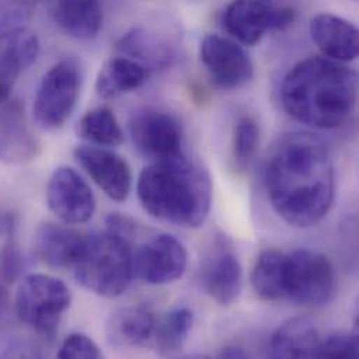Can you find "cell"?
Listing matches in <instances>:
<instances>
[{
	"label": "cell",
	"instance_id": "obj_1",
	"mask_svg": "<svg viewBox=\"0 0 359 359\" xmlns=\"http://www.w3.org/2000/svg\"><path fill=\"white\" fill-rule=\"evenodd\" d=\"M264 184L274 211L290 225L312 226L334 198V165L327 144L308 132L281 136L269 151Z\"/></svg>",
	"mask_w": 359,
	"mask_h": 359
},
{
	"label": "cell",
	"instance_id": "obj_2",
	"mask_svg": "<svg viewBox=\"0 0 359 359\" xmlns=\"http://www.w3.org/2000/svg\"><path fill=\"white\" fill-rule=\"evenodd\" d=\"M357 95V73L325 56L298 62L281 86L285 112L297 122L316 129H334L346 123L355 109Z\"/></svg>",
	"mask_w": 359,
	"mask_h": 359
},
{
	"label": "cell",
	"instance_id": "obj_3",
	"mask_svg": "<svg viewBox=\"0 0 359 359\" xmlns=\"http://www.w3.org/2000/svg\"><path fill=\"white\" fill-rule=\"evenodd\" d=\"M137 196L154 218L198 228L210 214L212 184L203 167L182 157L144 168L137 180Z\"/></svg>",
	"mask_w": 359,
	"mask_h": 359
},
{
	"label": "cell",
	"instance_id": "obj_4",
	"mask_svg": "<svg viewBox=\"0 0 359 359\" xmlns=\"http://www.w3.org/2000/svg\"><path fill=\"white\" fill-rule=\"evenodd\" d=\"M72 269L86 290L104 298H116L128 290L133 277L130 242L111 229L86 235Z\"/></svg>",
	"mask_w": 359,
	"mask_h": 359
},
{
	"label": "cell",
	"instance_id": "obj_5",
	"mask_svg": "<svg viewBox=\"0 0 359 359\" xmlns=\"http://www.w3.org/2000/svg\"><path fill=\"white\" fill-rule=\"evenodd\" d=\"M72 304L67 285L46 274H31L21 280L15 292L18 319L43 336H53L62 316Z\"/></svg>",
	"mask_w": 359,
	"mask_h": 359
},
{
	"label": "cell",
	"instance_id": "obj_6",
	"mask_svg": "<svg viewBox=\"0 0 359 359\" xmlns=\"http://www.w3.org/2000/svg\"><path fill=\"white\" fill-rule=\"evenodd\" d=\"M81 67L73 57L55 63L42 77L34 98V119L43 130H57L70 119L81 90Z\"/></svg>",
	"mask_w": 359,
	"mask_h": 359
},
{
	"label": "cell",
	"instance_id": "obj_7",
	"mask_svg": "<svg viewBox=\"0 0 359 359\" xmlns=\"http://www.w3.org/2000/svg\"><path fill=\"white\" fill-rule=\"evenodd\" d=\"M336 291V274L327 256L309 249L288 255L285 299L304 308L329 304Z\"/></svg>",
	"mask_w": 359,
	"mask_h": 359
},
{
	"label": "cell",
	"instance_id": "obj_8",
	"mask_svg": "<svg viewBox=\"0 0 359 359\" xmlns=\"http://www.w3.org/2000/svg\"><path fill=\"white\" fill-rule=\"evenodd\" d=\"M295 20V11L287 6H274L269 0H232L224 11L226 32L243 46H255L269 31H281Z\"/></svg>",
	"mask_w": 359,
	"mask_h": 359
},
{
	"label": "cell",
	"instance_id": "obj_9",
	"mask_svg": "<svg viewBox=\"0 0 359 359\" xmlns=\"http://www.w3.org/2000/svg\"><path fill=\"white\" fill-rule=\"evenodd\" d=\"M130 135L136 149L154 163L184 157L180 122L168 112L144 109L130 122Z\"/></svg>",
	"mask_w": 359,
	"mask_h": 359
},
{
	"label": "cell",
	"instance_id": "obj_10",
	"mask_svg": "<svg viewBox=\"0 0 359 359\" xmlns=\"http://www.w3.org/2000/svg\"><path fill=\"white\" fill-rule=\"evenodd\" d=\"M200 59L212 83L221 88H238L253 77V63L233 39L208 34L200 43Z\"/></svg>",
	"mask_w": 359,
	"mask_h": 359
},
{
	"label": "cell",
	"instance_id": "obj_11",
	"mask_svg": "<svg viewBox=\"0 0 359 359\" xmlns=\"http://www.w3.org/2000/svg\"><path fill=\"white\" fill-rule=\"evenodd\" d=\"M187 266L184 246L172 235L161 233L139 248L133 255V274L153 285L180 280Z\"/></svg>",
	"mask_w": 359,
	"mask_h": 359
},
{
	"label": "cell",
	"instance_id": "obj_12",
	"mask_svg": "<svg viewBox=\"0 0 359 359\" xmlns=\"http://www.w3.org/2000/svg\"><path fill=\"white\" fill-rule=\"evenodd\" d=\"M49 210L65 224H84L95 212V196L73 168L60 167L50 177L46 187Z\"/></svg>",
	"mask_w": 359,
	"mask_h": 359
},
{
	"label": "cell",
	"instance_id": "obj_13",
	"mask_svg": "<svg viewBox=\"0 0 359 359\" xmlns=\"http://www.w3.org/2000/svg\"><path fill=\"white\" fill-rule=\"evenodd\" d=\"M74 158L109 198H128L132 190V171L122 156L98 146H80L74 150Z\"/></svg>",
	"mask_w": 359,
	"mask_h": 359
},
{
	"label": "cell",
	"instance_id": "obj_14",
	"mask_svg": "<svg viewBox=\"0 0 359 359\" xmlns=\"http://www.w3.org/2000/svg\"><path fill=\"white\" fill-rule=\"evenodd\" d=\"M39 53L36 34L25 27L0 31V105L7 102L20 74Z\"/></svg>",
	"mask_w": 359,
	"mask_h": 359
},
{
	"label": "cell",
	"instance_id": "obj_15",
	"mask_svg": "<svg viewBox=\"0 0 359 359\" xmlns=\"http://www.w3.org/2000/svg\"><path fill=\"white\" fill-rule=\"evenodd\" d=\"M205 292L219 305H231L242 292V266L232 248L219 239L201 270Z\"/></svg>",
	"mask_w": 359,
	"mask_h": 359
},
{
	"label": "cell",
	"instance_id": "obj_16",
	"mask_svg": "<svg viewBox=\"0 0 359 359\" xmlns=\"http://www.w3.org/2000/svg\"><path fill=\"white\" fill-rule=\"evenodd\" d=\"M309 32L325 57L340 63L358 57V28L351 21L332 13H320L312 18Z\"/></svg>",
	"mask_w": 359,
	"mask_h": 359
},
{
	"label": "cell",
	"instance_id": "obj_17",
	"mask_svg": "<svg viewBox=\"0 0 359 359\" xmlns=\"http://www.w3.org/2000/svg\"><path fill=\"white\" fill-rule=\"evenodd\" d=\"M39 143L31 133L24 107L18 101L1 104L0 108V161L24 164L36 157Z\"/></svg>",
	"mask_w": 359,
	"mask_h": 359
},
{
	"label": "cell",
	"instance_id": "obj_18",
	"mask_svg": "<svg viewBox=\"0 0 359 359\" xmlns=\"http://www.w3.org/2000/svg\"><path fill=\"white\" fill-rule=\"evenodd\" d=\"M46 8L52 22L70 38L93 39L102 28L100 0H46Z\"/></svg>",
	"mask_w": 359,
	"mask_h": 359
},
{
	"label": "cell",
	"instance_id": "obj_19",
	"mask_svg": "<svg viewBox=\"0 0 359 359\" xmlns=\"http://www.w3.org/2000/svg\"><path fill=\"white\" fill-rule=\"evenodd\" d=\"M156 316L149 305L139 304L115 311L107 323L108 343L119 348L146 344L156 332Z\"/></svg>",
	"mask_w": 359,
	"mask_h": 359
},
{
	"label": "cell",
	"instance_id": "obj_20",
	"mask_svg": "<svg viewBox=\"0 0 359 359\" xmlns=\"http://www.w3.org/2000/svg\"><path fill=\"white\" fill-rule=\"evenodd\" d=\"M84 236L67 224L45 222L36 231L35 249L39 259L50 267H73L83 248Z\"/></svg>",
	"mask_w": 359,
	"mask_h": 359
},
{
	"label": "cell",
	"instance_id": "obj_21",
	"mask_svg": "<svg viewBox=\"0 0 359 359\" xmlns=\"http://www.w3.org/2000/svg\"><path fill=\"white\" fill-rule=\"evenodd\" d=\"M150 73L149 67L132 57L114 56L105 62L98 73L95 81L97 94L105 100L129 94L140 88L149 80Z\"/></svg>",
	"mask_w": 359,
	"mask_h": 359
},
{
	"label": "cell",
	"instance_id": "obj_22",
	"mask_svg": "<svg viewBox=\"0 0 359 359\" xmlns=\"http://www.w3.org/2000/svg\"><path fill=\"white\" fill-rule=\"evenodd\" d=\"M320 341L319 330L306 316L294 318L280 326L270 339V355L274 358H312Z\"/></svg>",
	"mask_w": 359,
	"mask_h": 359
},
{
	"label": "cell",
	"instance_id": "obj_23",
	"mask_svg": "<svg viewBox=\"0 0 359 359\" xmlns=\"http://www.w3.org/2000/svg\"><path fill=\"white\" fill-rule=\"evenodd\" d=\"M288 255L267 249L260 253L252 270V287L263 301H281L287 297Z\"/></svg>",
	"mask_w": 359,
	"mask_h": 359
},
{
	"label": "cell",
	"instance_id": "obj_24",
	"mask_svg": "<svg viewBox=\"0 0 359 359\" xmlns=\"http://www.w3.org/2000/svg\"><path fill=\"white\" fill-rule=\"evenodd\" d=\"M79 135L98 147H118L123 142V132L115 114L107 107L88 111L79 123Z\"/></svg>",
	"mask_w": 359,
	"mask_h": 359
},
{
	"label": "cell",
	"instance_id": "obj_25",
	"mask_svg": "<svg viewBox=\"0 0 359 359\" xmlns=\"http://www.w3.org/2000/svg\"><path fill=\"white\" fill-rule=\"evenodd\" d=\"M194 316L187 308H177L165 315V318L156 326V343L160 354H177L186 343L193 327Z\"/></svg>",
	"mask_w": 359,
	"mask_h": 359
},
{
	"label": "cell",
	"instance_id": "obj_26",
	"mask_svg": "<svg viewBox=\"0 0 359 359\" xmlns=\"http://www.w3.org/2000/svg\"><path fill=\"white\" fill-rule=\"evenodd\" d=\"M260 142V130L257 122L245 115L239 118L233 128L232 136V158L239 170H245L252 163Z\"/></svg>",
	"mask_w": 359,
	"mask_h": 359
},
{
	"label": "cell",
	"instance_id": "obj_27",
	"mask_svg": "<svg viewBox=\"0 0 359 359\" xmlns=\"http://www.w3.org/2000/svg\"><path fill=\"white\" fill-rule=\"evenodd\" d=\"M359 355L358 336L355 333L339 332L320 341L312 358L354 359Z\"/></svg>",
	"mask_w": 359,
	"mask_h": 359
},
{
	"label": "cell",
	"instance_id": "obj_28",
	"mask_svg": "<svg viewBox=\"0 0 359 359\" xmlns=\"http://www.w3.org/2000/svg\"><path fill=\"white\" fill-rule=\"evenodd\" d=\"M39 0H0V31L21 27L35 13Z\"/></svg>",
	"mask_w": 359,
	"mask_h": 359
},
{
	"label": "cell",
	"instance_id": "obj_29",
	"mask_svg": "<svg viewBox=\"0 0 359 359\" xmlns=\"http://www.w3.org/2000/svg\"><path fill=\"white\" fill-rule=\"evenodd\" d=\"M102 357L101 350L94 343L93 339H90L86 334L74 333L65 339L59 353L57 358H91L97 359Z\"/></svg>",
	"mask_w": 359,
	"mask_h": 359
},
{
	"label": "cell",
	"instance_id": "obj_30",
	"mask_svg": "<svg viewBox=\"0 0 359 359\" xmlns=\"http://www.w3.org/2000/svg\"><path fill=\"white\" fill-rule=\"evenodd\" d=\"M22 269V257L17 242L14 239V232L10 231L7 241L0 252V271L6 281H14Z\"/></svg>",
	"mask_w": 359,
	"mask_h": 359
},
{
	"label": "cell",
	"instance_id": "obj_31",
	"mask_svg": "<svg viewBox=\"0 0 359 359\" xmlns=\"http://www.w3.org/2000/svg\"><path fill=\"white\" fill-rule=\"evenodd\" d=\"M221 357H224V358H245V357H248V354L238 347H228V348L222 350Z\"/></svg>",
	"mask_w": 359,
	"mask_h": 359
},
{
	"label": "cell",
	"instance_id": "obj_32",
	"mask_svg": "<svg viewBox=\"0 0 359 359\" xmlns=\"http://www.w3.org/2000/svg\"><path fill=\"white\" fill-rule=\"evenodd\" d=\"M3 305H4V295H3V291H1V288H0V311H1Z\"/></svg>",
	"mask_w": 359,
	"mask_h": 359
}]
</instances>
